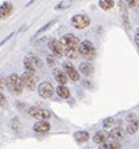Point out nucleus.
<instances>
[{"label": "nucleus", "instance_id": "f257e3e1", "mask_svg": "<svg viewBox=\"0 0 139 149\" xmlns=\"http://www.w3.org/2000/svg\"><path fill=\"white\" fill-rule=\"evenodd\" d=\"M6 87L8 88V89L11 91L12 93L20 95V93H21V91H23V88H24V85H23L21 77H20L19 74H16V73H12V74H9L8 77H7Z\"/></svg>", "mask_w": 139, "mask_h": 149}, {"label": "nucleus", "instance_id": "f03ea898", "mask_svg": "<svg viewBox=\"0 0 139 149\" xmlns=\"http://www.w3.org/2000/svg\"><path fill=\"white\" fill-rule=\"evenodd\" d=\"M77 49H78V53H81V55L87 60L93 59L94 55H96V48H94V45H93L92 41H89V40L80 41Z\"/></svg>", "mask_w": 139, "mask_h": 149}, {"label": "nucleus", "instance_id": "7ed1b4c3", "mask_svg": "<svg viewBox=\"0 0 139 149\" xmlns=\"http://www.w3.org/2000/svg\"><path fill=\"white\" fill-rule=\"evenodd\" d=\"M20 77H21L23 85H24V87H27L28 89L33 91L34 88H36V83H37V74H36V72H27V71H25V73L23 74V76H20Z\"/></svg>", "mask_w": 139, "mask_h": 149}, {"label": "nucleus", "instance_id": "20e7f679", "mask_svg": "<svg viewBox=\"0 0 139 149\" xmlns=\"http://www.w3.org/2000/svg\"><path fill=\"white\" fill-rule=\"evenodd\" d=\"M28 113L33 118H37V120H46V118L50 117L49 111H46V109H44V108H39V107H32V108H29L28 109Z\"/></svg>", "mask_w": 139, "mask_h": 149}, {"label": "nucleus", "instance_id": "39448f33", "mask_svg": "<svg viewBox=\"0 0 139 149\" xmlns=\"http://www.w3.org/2000/svg\"><path fill=\"white\" fill-rule=\"evenodd\" d=\"M39 95H40L43 99H50V97L53 96V93H54V88H53V85L50 83H48V81H44V83H41L40 85H39Z\"/></svg>", "mask_w": 139, "mask_h": 149}, {"label": "nucleus", "instance_id": "423d86ee", "mask_svg": "<svg viewBox=\"0 0 139 149\" xmlns=\"http://www.w3.org/2000/svg\"><path fill=\"white\" fill-rule=\"evenodd\" d=\"M72 23L76 28L78 29H82V28H86L90 24V19L87 15H82V13H78V15H74L72 19Z\"/></svg>", "mask_w": 139, "mask_h": 149}, {"label": "nucleus", "instance_id": "0eeeda50", "mask_svg": "<svg viewBox=\"0 0 139 149\" xmlns=\"http://www.w3.org/2000/svg\"><path fill=\"white\" fill-rule=\"evenodd\" d=\"M61 44L64 47H78L80 39L73 33H66L61 37Z\"/></svg>", "mask_w": 139, "mask_h": 149}, {"label": "nucleus", "instance_id": "6e6552de", "mask_svg": "<svg viewBox=\"0 0 139 149\" xmlns=\"http://www.w3.org/2000/svg\"><path fill=\"white\" fill-rule=\"evenodd\" d=\"M64 72L66 73L68 79H70V80L73 81L80 80V72L74 68L70 63H64Z\"/></svg>", "mask_w": 139, "mask_h": 149}, {"label": "nucleus", "instance_id": "1a4fd4ad", "mask_svg": "<svg viewBox=\"0 0 139 149\" xmlns=\"http://www.w3.org/2000/svg\"><path fill=\"white\" fill-rule=\"evenodd\" d=\"M49 48L57 57H61V56L64 55V45L61 44V41L54 40V39L49 40Z\"/></svg>", "mask_w": 139, "mask_h": 149}, {"label": "nucleus", "instance_id": "9d476101", "mask_svg": "<svg viewBox=\"0 0 139 149\" xmlns=\"http://www.w3.org/2000/svg\"><path fill=\"white\" fill-rule=\"evenodd\" d=\"M33 129H34V132H37V133H46V132L50 130V124L45 120L37 121L36 124L33 125Z\"/></svg>", "mask_w": 139, "mask_h": 149}, {"label": "nucleus", "instance_id": "9b49d317", "mask_svg": "<svg viewBox=\"0 0 139 149\" xmlns=\"http://www.w3.org/2000/svg\"><path fill=\"white\" fill-rule=\"evenodd\" d=\"M119 8H120V15H122V23L126 31L130 29V23H129V16H127V7L126 4H123V1L119 3Z\"/></svg>", "mask_w": 139, "mask_h": 149}, {"label": "nucleus", "instance_id": "f8f14e48", "mask_svg": "<svg viewBox=\"0 0 139 149\" xmlns=\"http://www.w3.org/2000/svg\"><path fill=\"white\" fill-rule=\"evenodd\" d=\"M53 77L56 79L57 83L61 84V85H65V84L68 83V76H66V73H65L64 71H61V69H54V71H53Z\"/></svg>", "mask_w": 139, "mask_h": 149}, {"label": "nucleus", "instance_id": "ddd939ff", "mask_svg": "<svg viewBox=\"0 0 139 149\" xmlns=\"http://www.w3.org/2000/svg\"><path fill=\"white\" fill-rule=\"evenodd\" d=\"M12 4L11 3H4L0 6V19H7L11 13H12Z\"/></svg>", "mask_w": 139, "mask_h": 149}, {"label": "nucleus", "instance_id": "4468645a", "mask_svg": "<svg viewBox=\"0 0 139 149\" xmlns=\"http://www.w3.org/2000/svg\"><path fill=\"white\" fill-rule=\"evenodd\" d=\"M107 139H109V133H107V132H105V130H98V132L94 134V137H93L94 143H97V144L105 143Z\"/></svg>", "mask_w": 139, "mask_h": 149}, {"label": "nucleus", "instance_id": "2eb2a0df", "mask_svg": "<svg viewBox=\"0 0 139 149\" xmlns=\"http://www.w3.org/2000/svg\"><path fill=\"white\" fill-rule=\"evenodd\" d=\"M64 53L68 56L69 59H76V57L80 55L77 47H64Z\"/></svg>", "mask_w": 139, "mask_h": 149}, {"label": "nucleus", "instance_id": "dca6fc26", "mask_svg": "<svg viewBox=\"0 0 139 149\" xmlns=\"http://www.w3.org/2000/svg\"><path fill=\"white\" fill-rule=\"evenodd\" d=\"M109 137H111L113 141H120V140L123 139V132L119 128H113V130L109 133Z\"/></svg>", "mask_w": 139, "mask_h": 149}, {"label": "nucleus", "instance_id": "f3484780", "mask_svg": "<svg viewBox=\"0 0 139 149\" xmlns=\"http://www.w3.org/2000/svg\"><path fill=\"white\" fill-rule=\"evenodd\" d=\"M93 71H94V68H93V65L90 64V63H82V64L80 65V72L82 74H85V76L92 74Z\"/></svg>", "mask_w": 139, "mask_h": 149}, {"label": "nucleus", "instance_id": "a211bd4d", "mask_svg": "<svg viewBox=\"0 0 139 149\" xmlns=\"http://www.w3.org/2000/svg\"><path fill=\"white\" fill-rule=\"evenodd\" d=\"M89 137L90 136L86 130H80V132H76V134H74V139L77 140L78 143H86Z\"/></svg>", "mask_w": 139, "mask_h": 149}, {"label": "nucleus", "instance_id": "6ab92c4d", "mask_svg": "<svg viewBox=\"0 0 139 149\" xmlns=\"http://www.w3.org/2000/svg\"><path fill=\"white\" fill-rule=\"evenodd\" d=\"M56 92H57L58 97H61V99H68V97L70 96V91L65 87V85H58V88L56 89Z\"/></svg>", "mask_w": 139, "mask_h": 149}, {"label": "nucleus", "instance_id": "aec40b11", "mask_svg": "<svg viewBox=\"0 0 139 149\" xmlns=\"http://www.w3.org/2000/svg\"><path fill=\"white\" fill-rule=\"evenodd\" d=\"M99 149H120V144L118 141H111V143H102L99 144Z\"/></svg>", "mask_w": 139, "mask_h": 149}, {"label": "nucleus", "instance_id": "412c9836", "mask_svg": "<svg viewBox=\"0 0 139 149\" xmlns=\"http://www.w3.org/2000/svg\"><path fill=\"white\" fill-rule=\"evenodd\" d=\"M114 6V1L113 0H99V7L105 11H109V9L113 8Z\"/></svg>", "mask_w": 139, "mask_h": 149}, {"label": "nucleus", "instance_id": "4be33fe9", "mask_svg": "<svg viewBox=\"0 0 139 149\" xmlns=\"http://www.w3.org/2000/svg\"><path fill=\"white\" fill-rule=\"evenodd\" d=\"M136 130H138V123H136V121L129 123V125H127V133L133 134V133H135Z\"/></svg>", "mask_w": 139, "mask_h": 149}, {"label": "nucleus", "instance_id": "5701e85b", "mask_svg": "<svg viewBox=\"0 0 139 149\" xmlns=\"http://www.w3.org/2000/svg\"><path fill=\"white\" fill-rule=\"evenodd\" d=\"M115 125V120L113 117H107L103 120V127L105 128H113Z\"/></svg>", "mask_w": 139, "mask_h": 149}, {"label": "nucleus", "instance_id": "b1692460", "mask_svg": "<svg viewBox=\"0 0 139 149\" xmlns=\"http://www.w3.org/2000/svg\"><path fill=\"white\" fill-rule=\"evenodd\" d=\"M126 3L129 4L131 8L139 9V0H126Z\"/></svg>", "mask_w": 139, "mask_h": 149}, {"label": "nucleus", "instance_id": "393cba45", "mask_svg": "<svg viewBox=\"0 0 139 149\" xmlns=\"http://www.w3.org/2000/svg\"><path fill=\"white\" fill-rule=\"evenodd\" d=\"M12 129L13 130H19L20 129V121L17 118H13L12 120Z\"/></svg>", "mask_w": 139, "mask_h": 149}, {"label": "nucleus", "instance_id": "a878e982", "mask_svg": "<svg viewBox=\"0 0 139 149\" xmlns=\"http://www.w3.org/2000/svg\"><path fill=\"white\" fill-rule=\"evenodd\" d=\"M6 102H7V100H6V96H4L3 93H0V107L6 105Z\"/></svg>", "mask_w": 139, "mask_h": 149}, {"label": "nucleus", "instance_id": "bb28decb", "mask_svg": "<svg viewBox=\"0 0 139 149\" xmlns=\"http://www.w3.org/2000/svg\"><path fill=\"white\" fill-rule=\"evenodd\" d=\"M46 61H48V64H50V65H53V64H54V59H53V57H52V56H48V57H46Z\"/></svg>", "mask_w": 139, "mask_h": 149}, {"label": "nucleus", "instance_id": "cd10ccee", "mask_svg": "<svg viewBox=\"0 0 139 149\" xmlns=\"http://www.w3.org/2000/svg\"><path fill=\"white\" fill-rule=\"evenodd\" d=\"M4 87H6V80L0 77V88H4Z\"/></svg>", "mask_w": 139, "mask_h": 149}, {"label": "nucleus", "instance_id": "c85d7f7f", "mask_svg": "<svg viewBox=\"0 0 139 149\" xmlns=\"http://www.w3.org/2000/svg\"><path fill=\"white\" fill-rule=\"evenodd\" d=\"M135 43H136V45L139 47V35H135Z\"/></svg>", "mask_w": 139, "mask_h": 149}]
</instances>
